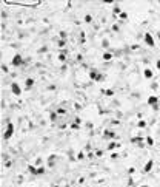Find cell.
Listing matches in <instances>:
<instances>
[{
	"label": "cell",
	"mask_w": 160,
	"mask_h": 187,
	"mask_svg": "<svg viewBox=\"0 0 160 187\" xmlns=\"http://www.w3.org/2000/svg\"><path fill=\"white\" fill-rule=\"evenodd\" d=\"M13 135H14V124L9 121L8 124H6V128H5V131H3V139H6V141H8V139L13 136Z\"/></svg>",
	"instance_id": "1"
},
{
	"label": "cell",
	"mask_w": 160,
	"mask_h": 187,
	"mask_svg": "<svg viewBox=\"0 0 160 187\" xmlns=\"http://www.w3.org/2000/svg\"><path fill=\"white\" fill-rule=\"evenodd\" d=\"M11 63H13V67H23L25 65V59H23V56H22V54H14Z\"/></svg>",
	"instance_id": "2"
},
{
	"label": "cell",
	"mask_w": 160,
	"mask_h": 187,
	"mask_svg": "<svg viewBox=\"0 0 160 187\" xmlns=\"http://www.w3.org/2000/svg\"><path fill=\"white\" fill-rule=\"evenodd\" d=\"M11 93L14 96H20L22 94V87L19 85V82H13L11 84Z\"/></svg>",
	"instance_id": "3"
},
{
	"label": "cell",
	"mask_w": 160,
	"mask_h": 187,
	"mask_svg": "<svg viewBox=\"0 0 160 187\" xmlns=\"http://www.w3.org/2000/svg\"><path fill=\"white\" fill-rule=\"evenodd\" d=\"M143 42H145L148 46H154V45H156V42H154V37H152V34H151V33H145V36H143Z\"/></svg>",
	"instance_id": "4"
},
{
	"label": "cell",
	"mask_w": 160,
	"mask_h": 187,
	"mask_svg": "<svg viewBox=\"0 0 160 187\" xmlns=\"http://www.w3.org/2000/svg\"><path fill=\"white\" fill-rule=\"evenodd\" d=\"M129 141H131V144H135L137 147H143V145H145V144H143L145 139L142 138V136H134V138H131Z\"/></svg>",
	"instance_id": "5"
},
{
	"label": "cell",
	"mask_w": 160,
	"mask_h": 187,
	"mask_svg": "<svg viewBox=\"0 0 160 187\" xmlns=\"http://www.w3.org/2000/svg\"><path fill=\"white\" fill-rule=\"evenodd\" d=\"M148 105H149V107H157L159 105V97L156 96V94H151L149 97H148Z\"/></svg>",
	"instance_id": "6"
},
{
	"label": "cell",
	"mask_w": 160,
	"mask_h": 187,
	"mask_svg": "<svg viewBox=\"0 0 160 187\" xmlns=\"http://www.w3.org/2000/svg\"><path fill=\"white\" fill-rule=\"evenodd\" d=\"M154 167V159H148V162L143 166V173H149Z\"/></svg>",
	"instance_id": "7"
},
{
	"label": "cell",
	"mask_w": 160,
	"mask_h": 187,
	"mask_svg": "<svg viewBox=\"0 0 160 187\" xmlns=\"http://www.w3.org/2000/svg\"><path fill=\"white\" fill-rule=\"evenodd\" d=\"M116 138V133L112 130H105L103 131V139H114Z\"/></svg>",
	"instance_id": "8"
},
{
	"label": "cell",
	"mask_w": 160,
	"mask_h": 187,
	"mask_svg": "<svg viewBox=\"0 0 160 187\" xmlns=\"http://www.w3.org/2000/svg\"><path fill=\"white\" fill-rule=\"evenodd\" d=\"M99 71H97V70H91V71H89V77L91 79H93L94 80V82H95V80H97V77H99Z\"/></svg>",
	"instance_id": "9"
},
{
	"label": "cell",
	"mask_w": 160,
	"mask_h": 187,
	"mask_svg": "<svg viewBox=\"0 0 160 187\" xmlns=\"http://www.w3.org/2000/svg\"><path fill=\"white\" fill-rule=\"evenodd\" d=\"M143 76H145L146 79H151V77H152V70H151V68H145Z\"/></svg>",
	"instance_id": "10"
},
{
	"label": "cell",
	"mask_w": 160,
	"mask_h": 187,
	"mask_svg": "<svg viewBox=\"0 0 160 187\" xmlns=\"http://www.w3.org/2000/svg\"><path fill=\"white\" fill-rule=\"evenodd\" d=\"M54 162H55V155H49V158H48V167H54Z\"/></svg>",
	"instance_id": "11"
},
{
	"label": "cell",
	"mask_w": 160,
	"mask_h": 187,
	"mask_svg": "<svg viewBox=\"0 0 160 187\" xmlns=\"http://www.w3.org/2000/svg\"><path fill=\"white\" fill-rule=\"evenodd\" d=\"M112 13H114V16H120V14L123 13V11H122V8H120L119 5H116V6L112 8Z\"/></svg>",
	"instance_id": "12"
},
{
	"label": "cell",
	"mask_w": 160,
	"mask_h": 187,
	"mask_svg": "<svg viewBox=\"0 0 160 187\" xmlns=\"http://www.w3.org/2000/svg\"><path fill=\"white\" fill-rule=\"evenodd\" d=\"M102 57H103V60L105 62H109V60H112V54H111V53H103V56H102Z\"/></svg>",
	"instance_id": "13"
},
{
	"label": "cell",
	"mask_w": 160,
	"mask_h": 187,
	"mask_svg": "<svg viewBox=\"0 0 160 187\" xmlns=\"http://www.w3.org/2000/svg\"><path fill=\"white\" fill-rule=\"evenodd\" d=\"M25 85H26V88H28V90H29V88H31V87L34 85V79H32V77H28V79L25 80Z\"/></svg>",
	"instance_id": "14"
},
{
	"label": "cell",
	"mask_w": 160,
	"mask_h": 187,
	"mask_svg": "<svg viewBox=\"0 0 160 187\" xmlns=\"http://www.w3.org/2000/svg\"><path fill=\"white\" fill-rule=\"evenodd\" d=\"M145 142H146V145H154V138L152 136H146Z\"/></svg>",
	"instance_id": "15"
},
{
	"label": "cell",
	"mask_w": 160,
	"mask_h": 187,
	"mask_svg": "<svg viewBox=\"0 0 160 187\" xmlns=\"http://www.w3.org/2000/svg\"><path fill=\"white\" fill-rule=\"evenodd\" d=\"M28 172H29L31 175H37V167L36 166H29L28 167Z\"/></svg>",
	"instance_id": "16"
},
{
	"label": "cell",
	"mask_w": 160,
	"mask_h": 187,
	"mask_svg": "<svg viewBox=\"0 0 160 187\" xmlns=\"http://www.w3.org/2000/svg\"><path fill=\"white\" fill-rule=\"evenodd\" d=\"M117 147H119V144L112 141V142H109V145H108V150H114V149H117Z\"/></svg>",
	"instance_id": "17"
},
{
	"label": "cell",
	"mask_w": 160,
	"mask_h": 187,
	"mask_svg": "<svg viewBox=\"0 0 160 187\" xmlns=\"http://www.w3.org/2000/svg\"><path fill=\"white\" fill-rule=\"evenodd\" d=\"M65 45H66V40H62V39L57 40V46H59V48H63Z\"/></svg>",
	"instance_id": "18"
},
{
	"label": "cell",
	"mask_w": 160,
	"mask_h": 187,
	"mask_svg": "<svg viewBox=\"0 0 160 187\" xmlns=\"http://www.w3.org/2000/svg\"><path fill=\"white\" fill-rule=\"evenodd\" d=\"M103 94H105V96H108V97H111V96L114 94V91L108 88V90H103Z\"/></svg>",
	"instance_id": "19"
},
{
	"label": "cell",
	"mask_w": 160,
	"mask_h": 187,
	"mask_svg": "<svg viewBox=\"0 0 160 187\" xmlns=\"http://www.w3.org/2000/svg\"><path fill=\"white\" fill-rule=\"evenodd\" d=\"M137 127H139V128H145V127H146V122H145L143 119H142V121L137 122Z\"/></svg>",
	"instance_id": "20"
},
{
	"label": "cell",
	"mask_w": 160,
	"mask_h": 187,
	"mask_svg": "<svg viewBox=\"0 0 160 187\" xmlns=\"http://www.w3.org/2000/svg\"><path fill=\"white\" fill-rule=\"evenodd\" d=\"M57 57H59V60H60V62H66V54H65V53H62V54H59Z\"/></svg>",
	"instance_id": "21"
},
{
	"label": "cell",
	"mask_w": 160,
	"mask_h": 187,
	"mask_svg": "<svg viewBox=\"0 0 160 187\" xmlns=\"http://www.w3.org/2000/svg\"><path fill=\"white\" fill-rule=\"evenodd\" d=\"M43 173H45V167H43V166L37 167V176H39V175H43Z\"/></svg>",
	"instance_id": "22"
},
{
	"label": "cell",
	"mask_w": 160,
	"mask_h": 187,
	"mask_svg": "<svg viewBox=\"0 0 160 187\" xmlns=\"http://www.w3.org/2000/svg\"><path fill=\"white\" fill-rule=\"evenodd\" d=\"M85 158H86V156H85V153H83V151H79V153H77V159H79V161L85 159Z\"/></svg>",
	"instance_id": "23"
},
{
	"label": "cell",
	"mask_w": 160,
	"mask_h": 187,
	"mask_svg": "<svg viewBox=\"0 0 160 187\" xmlns=\"http://www.w3.org/2000/svg\"><path fill=\"white\" fill-rule=\"evenodd\" d=\"M49 119L53 121V122H54V121H57V113H54V112H53V113L49 114Z\"/></svg>",
	"instance_id": "24"
},
{
	"label": "cell",
	"mask_w": 160,
	"mask_h": 187,
	"mask_svg": "<svg viewBox=\"0 0 160 187\" xmlns=\"http://www.w3.org/2000/svg\"><path fill=\"white\" fill-rule=\"evenodd\" d=\"M85 22H86V23H91V22H93V17H91L89 14H86V16H85Z\"/></svg>",
	"instance_id": "25"
},
{
	"label": "cell",
	"mask_w": 160,
	"mask_h": 187,
	"mask_svg": "<svg viewBox=\"0 0 160 187\" xmlns=\"http://www.w3.org/2000/svg\"><path fill=\"white\" fill-rule=\"evenodd\" d=\"M59 36H60L62 40H66V33H65V31H60V33H59Z\"/></svg>",
	"instance_id": "26"
},
{
	"label": "cell",
	"mask_w": 160,
	"mask_h": 187,
	"mask_svg": "<svg viewBox=\"0 0 160 187\" xmlns=\"http://www.w3.org/2000/svg\"><path fill=\"white\" fill-rule=\"evenodd\" d=\"M102 45H103V48L109 46V42H108V39H103V40H102Z\"/></svg>",
	"instance_id": "27"
},
{
	"label": "cell",
	"mask_w": 160,
	"mask_h": 187,
	"mask_svg": "<svg viewBox=\"0 0 160 187\" xmlns=\"http://www.w3.org/2000/svg\"><path fill=\"white\" fill-rule=\"evenodd\" d=\"M120 19H122V20H126V19H128V14H126V13L123 11V13L120 14Z\"/></svg>",
	"instance_id": "28"
},
{
	"label": "cell",
	"mask_w": 160,
	"mask_h": 187,
	"mask_svg": "<svg viewBox=\"0 0 160 187\" xmlns=\"http://www.w3.org/2000/svg\"><path fill=\"white\" fill-rule=\"evenodd\" d=\"M71 128H72V130H79V128H80V125L74 122V124H71Z\"/></svg>",
	"instance_id": "29"
},
{
	"label": "cell",
	"mask_w": 160,
	"mask_h": 187,
	"mask_svg": "<svg viewBox=\"0 0 160 187\" xmlns=\"http://www.w3.org/2000/svg\"><path fill=\"white\" fill-rule=\"evenodd\" d=\"M103 79H105V76H103V74H99V77H97V80H95V82H102Z\"/></svg>",
	"instance_id": "30"
},
{
	"label": "cell",
	"mask_w": 160,
	"mask_h": 187,
	"mask_svg": "<svg viewBox=\"0 0 160 187\" xmlns=\"http://www.w3.org/2000/svg\"><path fill=\"white\" fill-rule=\"evenodd\" d=\"M120 30V26L117 25V23H116V25H112V31H119Z\"/></svg>",
	"instance_id": "31"
},
{
	"label": "cell",
	"mask_w": 160,
	"mask_h": 187,
	"mask_svg": "<svg viewBox=\"0 0 160 187\" xmlns=\"http://www.w3.org/2000/svg\"><path fill=\"white\" fill-rule=\"evenodd\" d=\"M95 156V153H93V151H89V153L86 155V158H91V159H93V158Z\"/></svg>",
	"instance_id": "32"
},
{
	"label": "cell",
	"mask_w": 160,
	"mask_h": 187,
	"mask_svg": "<svg viewBox=\"0 0 160 187\" xmlns=\"http://www.w3.org/2000/svg\"><path fill=\"white\" fill-rule=\"evenodd\" d=\"M2 71L3 73H8V67L6 65H2Z\"/></svg>",
	"instance_id": "33"
},
{
	"label": "cell",
	"mask_w": 160,
	"mask_h": 187,
	"mask_svg": "<svg viewBox=\"0 0 160 187\" xmlns=\"http://www.w3.org/2000/svg\"><path fill=\"white\" fill-rule=\"evenodd\" d=\"M117 158H119V153H112L111 155V159H117Z\"/></svg>",
	"instance_id": "34"
},
{
	"label": "cell",
	"mask_w": 160,
	"mask_h": 187,
	"mask_svg": "<svg viewBox=\"0 0 160 187\" xmlns=\"http://www.w3.org/2000/svg\"><path fill=\"white\" fill-rule=\"evenodd\" d=\"M102 155H103V151H102V150H97L95 151V156H102Z\"/></svg>",
	"instance_id": "35"
},
{
	"label": "cell",
	"mask_w": 160,
	"mask_h": 187,
	"mask_svg": "<svg viewBox=\"0 0 160 187\" xmlns=\"http://www.w3.org/2000/svg\"><path fill=\"white\" fill-rule=\"evenodd\" d=\"M133 184H134V181H133V178H129V179H128V186H133Z\"/></svg>",
	"instance_id": "36"
},
{
	"label": "cell",
	"mask_w": 160,
	"mask_h": 187,
	"mask_svg": "<svg viewBox=\"0 0 160 187\" xmlns=\"http://www.w3.org/2000/svg\"><path fill=\"white\" fill-rule=\"evenodd\" d=\"M57 113H60V114H63V113H65V110H63V108H59V110H57Z\"/></svg>",
	"instance_id": "37"
},
{
	"label": "cell",
	"mask_w": 160,
	"mask_h": 187,
	"mask_svg": "<svg viewBox=\"0 0 160 187\" xmlns=\"http://www.w3.org/2000/svg\"><path fill=\"white\" fill-rule=\"evenodd\" d=\"M156 67H157V70H159V71H160V59L157 60V63H156Z\"/></svg>",
	"instance_id": "38"
},
{
	"label": "cell",
	"mask_w": 160,
	"mask_h": 187,
	"mask_svg": "<svg viewBox=\"0 0 160 187\" xmlns=\"http://www.w3.org/2000/svg\"><path fill=\"white\" fill-rule=\"evenodd\" d=\"M140 187H148V186H146V184H145V186H140Z\"/></svg>",
	"instance_id": "39"
},
{
	"label": "cell",
	"mask_w": 160,
	"mask_h": 187,
	"mask_svg": "<svg viewBox=\"0 0 160 187\" xmlns=\"http://www.w3.org/2000/svg\"><path fill=\"white\" fill-rule=\"evenodd\" d=\"M54 187H60V186H54Z\"/></svg>",
	"instance_id": "40"
}]
</instances>
